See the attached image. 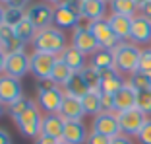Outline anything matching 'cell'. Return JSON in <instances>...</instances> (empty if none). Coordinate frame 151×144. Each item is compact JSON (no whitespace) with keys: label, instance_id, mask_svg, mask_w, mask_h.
<instances>
[{"label":"cell","instance_id":"obj_25","mask_svg":"<svg viewBox=\"0 0 151 144\" xmlns=\"http://www.w3.org/2000/svg\"><path fill=\"white\" fill-rule=\"evenodd\" d=\"M72 74L74 72L68 68V64L62 60V57L58 55L56 57V63H54V68H52V72H50V82L52 84H56V86H60V88H64L66 86V82L72 78Z\"/></svg>","mask_w":151,"mask_h":144},{"label":"cell","instance_id":"obj_35","mask_svg":"<svg viewBox=\"0 0 151 144\" xmlns=\"http://www.w3.org/2000/svg\"><path fill=\"white\" fill-rule=\"evenodd\" d=\"M138 70H142V72H151V47H145V49H142Z\"/></svg>","mask_w":151,"mask_h":144},{"label":"cell","instance_id":"obj_50","mask_svg":"<svg viewBox=\"0 0 151 144\" xmlns=\"http://www.w3.org/2000/svg\"><path fill=\"white\" fill-rule=\"evenodd\" d=\"M0 4H4V6H6V4H8V0H0Z\"/></svg>","mask_w":151,"mask_h":144},{"label":"cell","instance_id":"obj_28","mask_svg":"<svg viewBox=\"0 0 151 144\" xmlns=\"http://www.w3.org/2000/svg\"><path fill=\"white\" fill-rule=\"evenodd\" d=\"M81 105H83L85 115H91V117L99 115V113L103 111V107H101V92L89 90L87 94L81 97Z\"/></svg>","mask_w":151,"mask_h":144},{"label":"cell","instance_id":"obj_16","mask_svg":"<svg viewBox=\"0 0 151 144\" xmlns=\"http://www.w3.org/2000/svg\"><path fill=\"white\" fill-rule=\"evenodd\" d=\"M89 131L83 125V121H66L64 125V135H62V142L66 144H85L87 142Z\"/></svg>","mask_w":151,"mask_h":144},{"label":"cell","instance_id":"obj_10","mask_svg":"<svg viewBox=\"0 0 151 144\" xmlns=\"http://www.w3.org/2000/svg\"><path fill=\"white\" fill-rule=\"evenodd\" d=\"M56 63V55L33 51L31 53V74L39 82H50V72Z\"/></svg>","mask_w":151,"mask_h":144},{"label":"cell","instance_id":"obj_13","mask_svg":"<svg viewBox=\"0 0 151 144\" xmlns=\"http://www.w3.org/2000/svg\"><path fill=\"white\" fill-rule=\"evenodd\" d=\"M81 23V16L80 14L72 12L70 8H66L64 4H58L54 6V20H52V25L58 27L60 31L66 33L68 29H72L74 31L76 27Z\"/></svg>","mask_w":151,"mask_h":144},{"label":"cell","instance_id":"obj_47","mask_svg":"<svg viewBox=\"0 0 151 144\" xmlns=\"http://www.w3.org/2000/svg\"><path fill=\"white\" fill-rule=\"evenodd\" d=\"M0 25H4V4H0Z\"/></svg>","mask_w":151,"mask_h":144},{"label":"cell","instance_id":"obj_48","mask_svg":"<svg viewBox=\"0 0 151 144\" xmlns=\"http://www.w3.org/2000/svg\"><path fill=\"white\" fill-rule=\"evenodd\" d=\"M134 2H136V4L139 6V8H142V6H145V4H149L151 0H134Z\"/></svg>","mask_w":151,"mask_h":144},{"label":"cell","instance_id":"obj_51","mask_svg":"<svg viewBox=\"0 0 151 144\" xmlns=\"http://www.w3.org/2000/svg\"><path fill=\"white\" fill-rule=\"evenodd\" d=\"M147 76H149V82H151V72H147Z\"/></svg>","mask_w":151,"mask_h":144},{"label":"cell","instance_id":"obj_18","mask_svg":"<svg viewBox=\"0 0 151 144\" xmlns=\"http://www.w3.org/2000/svg\"><path fill=\"white\" fill-rule=\"evenodd\" d=\"M58 115H60L64 121H83L85 111H83V105H81V99L72 97V95H66Z\"/></svg>","mask_w":151,"mask_h":144},{"label":"cell","instance_id":"obj_32","mask_svg":"<svg viewBox=\"0 0 151 144\" xmlns=\"http://www.w3.org/2000/svg\"><path fill=\"white\" fill-rule=\"evenodd\" d=\"M25 20V10H18V8H8L4 6V25L16 27L18 23H22Z\"/></svg>","mask_w":151,"mask_h":144},{"label":"cell","instance_id":"obj_44","mask_svg":"<svg viewBox=\"0 0 151 144\" xmlns=\"http://www.w3.org/2000/svg\"><path fill=\"white\" fill-rule=\"evenodd\" d=\"M139 14H142L143 18H147L151 22V2L149 4H145V6H142V8H139Z\"/></svg>","mask_w":151,"mask_h":144},{"label":"cell","instance_id":"obj_39","mask_svg":"<svg viewBox=\"0 0 151 144\" xmlns=\"http://www.w3.org/2000/svg\"><path fill=\"white\" fill-rule=\"evenodd\" d=\"M62 4L66 6V8H70L72 12L80 14L81 16V8H83V0H62Z\"/></svg>","mask_w":151,"mask_h":144},{"label":"cell","instance_id":"obj_6","mask_svg":"<svg viewBox=\"0 0 151 144\" xmlns=\"http://www.w3.org/2000/svg\"><path fill=\"white\" fill-rule=\"evenodd\" d=\"M25 18L35 25L37 31H41V29H45V27L52 25L54 6L47 4V2H31L29 8L25 10Z\"/></svg>","mask_w":151,"mask_h":144},{"label":"cell","instance_id":"obj_9","mask_svg":"<svg viewBox=\"0 0 151 144\" xmlns=\"http://www.w3.org/2000/svg\"><path fill=\"white\" fill-rule=\"evenodd\" d=\"M89 29L93 33V37L97 39L99 43V49H105V51H114L116 47L122 43L118 37L114 35L112 27L109 25L107 20H99V22H89Z\"/></svg>","mask_w":151,"mask_h":144},{"label":"cell","instance_id":"obj_17","mask_svg":"<svg viewBox=\"0 0 151 144\" xmlns=\"http://www.w3.org/2000/svg\"><path fill=\"white\" fill-rule=\"evenodd\" d=\"M109 4L103 0H83V8H81V20L85 22H99V20H107Z\"/></svg>","mask_w":151,"mask_h":144},{"label":"cell","instance_id":"obj_37","mask_svg":"<svg viewBox=\"0 0 151 144\" xmlns=\"http://www.w3.org/2000/svg\"><path fill=\"white\" fill-rule=\"evenodd\" d=\"M101 107H103V111H107V113H116L114 111V95L101 92Z\"/></svg>","mask_w":151,"mask_h":144},{"label":"cell","instance_id":"obj_22","mask_svg":"<svg viewBox=\"0 0 151 144\" xmlns=\"http://www.w3.org/2000/svg\"><path fill=\"white\" fill-rule=\"evenodd\" d=\"M109 25L112 27L114 35L120 41H130V33H132V18L128 16H120V14H111L107 18Z\"/></svg>","mask_w":151,"mask_h":144},{"label":"cell","instance_id":"obj_19","mask_svg":"<svg viewBox=\"0 0 151 144\" xmlns=\"http://www.w3.org/2000/svg\"><path fill=\"white\" fill-rule=\"evenodd\" d=\"M64 121L60 115H43V123H41V132L54 140H62V135H64Z\"/></svg>","mask_w":151,"mask_h":144},{"label":"cell","instance_id":"obj_27","mask_svg":"<svg viewBox=\"0 0 151 144\" xmlns=\"http://www.w3.org/2000/svg\"><path fill=\"white\" fill-rule=\"evenodd\" d=\"M89 64L95 66L97 70H109V68H114V55L112 51H105V49H99L95 55L89 57Z\"/></svg>","mask_w":151,"mask_h":144},{"label":"cell","instance_id":"obj_46","mask_svg":"<svg viewBox=\"0 0 151 144\" xmlns=\"http://www.w3.org/2000/svg\"><path fill=\"white\" fill-rule=\"evenodd\" d=\"M41 2H47V4H50V6H58V4H62V0H41Z\"/></svg>","mask_w":151,"mask_h":144},{"label":"cell","instance_id":"obj_49","mask_svg":"<svg viewBox=\"0 0 151 144\" xmlns=\"http://www.w3.org/2000/svg\"><path fill=\"white\" fill-rule=\"evenodd\" d=\"M4 111H6V105H4V103H0V117L4 115Z\"/></svg>","mask_w":151,"mask_h":144},{"label":"cell","instance_id":"obj_8","mask_svg":"<svg viewBox=\"0 0 151 144\" xmlns=\"http://www.w3.org/2000/svg\"><path fill=\"white\" fill-rule=\"evenodd\" d=\"M118 117V125H120V132L122 135H128V136H138V132L142 131V127L145 125V121L149 117L143 115L138 107L128 109V111H120L116 113Z\"/></svg>","mask_w":151,"mask_h":144},{"label":"cell","instance_id":"obj_34","mask_svg":"<svg viewBox=\"0 0 151 144\" xmlns=\"http://www.w3.org/2000/svg\"><path fill=\"white\" fill-rule=\"evenodd\" d=\"M136 107H138L143 115L151 117V88H149V90L138 92V101H136Z\"/></svg>","mask_w":151,"mask_h":144},{"label":"cell","instance_id":"obj_14","mask_svg":"<svg viewBox=\"0 0 151 144\" xmlns=\"http://www.w3.org/2000/svg\"><path fill=\"white\" fill-rule=\"evenodd\" d=\"M130 41L134 45H149L151 43V22L143 18L142 14L132 18V33H130Z\"/></svg>","mask_w":151,"mask_h":144},{"label":"cell","instance_id":"obj_11","mask_svg":"<svg viewBox=\"0 0 151 144\" xmlns=\"http://www.w3.org/2000/svg\"><path fill=\"white\" fill-rule=\"evenodd\" d=\"M91 132H99V135H105L109 138L118 136L120 135V125H118L116 113L101 111L99 115H95L93 121H91Z\"/></svg>","mask_w":151,"mask_h":144},{"label":"cell","instance_id":"obj_52","mask_svg":"<svg viewBox=\"0 0 151 144\" xmlns=\"http://www.w3.org/2000/svg\"><path fill=\"white\" fill-rule=\"evenodd\" d=\"M103 2H107V4H109V2H111V0H103Z\"/></svg>","mask_w":151,"mask_h":144},{"label":"cell","instance_id":"obj_4","mask_svg":"<svg viewBox=\"0 0 151 144\" xmlns=\"http://www.w3.org/2000/svg\"><path fill=\"white\" fill-rule=\"evenodd\" d=\"M16 127L19 129L25 138H33L35 140L37 136L41 135V123H43V113H41L37 101H33L29 107H27L25 113H22L18 119H14Z\"/></svg>","mask_w":151,"mask_h":144},{"label":"cell","instance_id":"obj_53","mask_svg":"<svg viewBox=\"0 0 151 144\" xmlns=\"http://www.w3.org/2000/svg\"><path fill=\"white\" fill-rule=\"evenodd\" d=\"M58 144H66V142H62V140H60V142H58Z\"/></svg>","mask_w":151,"mask_h":144},{"label":"cell","instance_id":"obj_3","mask_svg":"<svg viewBox=\"0 0 151 144\" xmlns=\"http://www.w3.org/2000/svg\"><path fill=\"white\" fill-rule=\"evenodd\" d=\"M114 68L120 72V74H134L139 66V55H142V49L138 45H134L132 41H122L114 51Z\"/></svg>","mask_w":151,"mask_h":144},{"label":"cell","instance_id":"obj_29","mask_svg":"<svg viewBox=\"0 0 151 144\" xmlns=\"http://www.w3.org/2000/svg\"><path fill=\"white\" fill-rule=\"evenodd\" d=\"M16 29V35H18V39L22 41L23 45H31V41L35 39V35H37V29H35V25H33L29 20H23L22 23H18V25L14 27Z\"/></svg>","mask_w":151,"mask_h":144},{"label":"cell","instance_id":"obj_20","mask_svg":"<svg viewBox=\"0 0 151 144\" xmlns=\"http://www.w3.org/2000/svg\"><path fill=\"white\" fill-rule=\"evenodd\" d=\"M0 49L4 51L6 55H12L16 53V51H22L25 49V45H23L22 41L18 39V35H16V29L10 25H0Z\"/></svg>","mask_w":151,"mask_h":144},{"label":"cell","instance_id":"obj_43","mask_svg":"<svg viewBox=\"0 0 151 144\" xmlns=\"http://www.w3.org/2000/svg\"><path fill=\"white\" fill-rule=\"evenodd\" d=\"M0 144H14L12 142V136L6 129H0Z\"/></svg>","mask_w":151,"mask_h":144},{"label":"cell","instance_id":"obj_31","mask_svg":"<svg viewBox=\"0 0 151 144\" xmlns=\"http://www.w3.org/2000/svg\"><path fill=\"white\" fill-rule=\"evenodd\" d=\"M128 84L132 86L136 92L149 90V88H151V82H149L147 72H142V70H136L134 74H130V76H128Z\"/></svg>","mask_w":151,"mask_h":144},{"label":"cell","instance_id":"obj_45","mask_svg":"<svg viewBox=\"0 0 151 144\" xmlns=\"http://www.w3.org/2000/svg\"><path fill=\"white\" fill-rule=\"evenodd\" d=\"M6 59H8V55L0 49V74H4V70H6Z\"/></svg>","mask_w":151,"mask_h":144},{"label":"cell","instance_id":"obj_30","mask_svg":"<svg viewBox=\"0 0 151 144\" xmlns=\"http://www.w3.org/2000/svg\"><path fill=\"white\" fill-rule=\"evenodd\" d=\"M81 76H83V80H85L89 90L101 92V70H97V68L91 66V64H87V66L81 70Z\"/></svg>","mask_w":151,"mask_h":144},{"label":"cell","instance_id":"obj_1","mask_svg":"<svg viewBox=\"0 0 151 144\" xmlns=\"http://www.w3.org/2000/svg\"><path fill=\"white\" fill-rule=\"evenodd\" d=\"M31 47L33 51H41V53H50V55H62L64 51L70 47L68 43V37L64 31H60L58 27L50 25V27H45L41 31H37L35 39L31 41Z\"/></svg>","mask_w":151,"mask_h":144},{"label":"cell","instance_id":"obj_2","mask_svg":"<svg viewBox=\"0 0 151 144\" xmlns=\"http://www.w3.org/2000/svg\"><path fill=\"white\" fill-rule=\"evenodd\" d=\"M66 97L64 90L52 82H41L37 86V105L45 115H56L60 113L62 101Z\"/></svg>","mask_w":151,"mask_h":144},{"label":"cell","instance_id":"obj_12","mask_svg":"<svg viewBox=\"0 0 151 144\" xmlns=\"http://www.w3.org/2000/svg\"><path fill=\"white\" fill-rule=\"evenodd\" d=\"M19 97H23L22 80L12 78L8 74H0V103H4L8 107L14 101H18Z\"/></svg>","mask_w":151,"mask_h":144},{"label":"cell","instance_id":"obj_7","mask_svg":"<svg viewBox=\"0 0 151 144\" xmlns=\"http://www.w3.org/2000/svg\"><path fill=\"white\" fill-rule=\"evenodd\" d=\"M4 74H8L12 78H18V80L25 78L27 74H31V55L27 53L25 49L8 55Z\"/></svg>","mask_w":151,"mask_h":144},{"label":"cell","instance_id":"obj_23","mask_svg":"<svg viewBox=\"0 0 151 144\" xmlns=\"http://www.w3.org/2000/svg\"><path fill=\"white\" fill-rule=\"evenodd\" d=\"M60 57H62V60L68 64V68H70L72 72H81L85 66H87V59H85V55L81 53V51H78L76 47H72V45L68 47Z\"/></svg>","mask_w":151,"mask_h":144},{"label":"cell","instance_id":"obj_26","mask_svg":"<svg viewBox=\"0 0 151 144\" xmlns=\"http://www.w3.org/2000/svg\"><path fill=\"white\" fill-rule=\"evenodd\" d=\"M109 10H111V14H120V16H128V18H134L139 14V6L134 0H111Z\"/></svg>","mask_w":151,"mask_h":144},{"label":"cell","instance_id":"obj_41","mask_svg":"<svg viewBox=\"0 0 151 144\" xmlns=\"http://www.w3.org/2000/svg\"><path fill=\"white\" fill-rule=\"evenodd\" d=\"M111 144H134V142H132V136L122 135V132H120L118 136H114V138L111 140Z\"/></svg>","mask_w":151,"mask_h":144},{"label":"cell","instance_id":"obj_38","mask_svg":"<svg viewBox=\"0 0 151 144\" xmlns=\"http://www.w3.org/2000/svg\"><path fill=\"white\" fill-rule=\"evenodd\" d=\"M112 138H109V136L105 135H99V132H91L89 131V136H87V142L85 144H111Z\"/></svg>","mask_w":151,"mask_h":144},{"label":"cell","instance_id":"obj_5","mask_svg":"<svg viewBox=\"0 0 151 144\" xmlns=\"http://www.w3.org/2000/svg\"><path fill=\"white\" fill-rule=\"evenodd\" d=\"M70 45L76 47L78 51H81L85 57H91V55H95L99 51V43L93 37L91 29H89V22L87 23H80V25L72 31Z\"/></svg>","mask_w":151,"mask_h":144},{"label":"cell","instance_id":"obj_24","mask_svg":"<svg viewBox=\"0 0 151 144\" xmlns=\"http://www.w3.org/2000/svg\"><path fill=\"white\" fill-rule=\"evenodd\" d=\"M62 90H64V94H66V95H72V97L81 99L89 92V88H87V84H85L83 76H81V72H74L72 78L66 82V86H64Z\"/></svg>","mask_w":151,"mask_h":144},{"label":"cell","instance_id":"obj_15","mask_svg":"<svg viewBox=\"0 0 151 144\" xmlns=\"http://www.w3.org/2000/svg\"><path fill=\"white\" fill-rule=\"evenodd\" d=\"M126 82L128 80H124V74H120L116 68H109V70L101 72V92L103 94H111V95L118 94L126 86Z\"/></svg>","mask_w":151,"mask_h":144},{"label":"cell","instance_id":"obj_40","mask_svg":"<svg viewBox=\"0 0 151 144\" xmlns=\"http://www.w3.org/2000/svg\"><path fill=\"white\" fill-rule=\"evenodd\" d=\"M31 4V0H8V8H18V10H27Z\"/></svg>","mask_w":151,"mask_h":144},{"label":"cell","instance_id":"obj_42","mask_svg":"<svg viewBox=\"0 0 151 144\" xmlns=\"http://www.w3.org/2000/svg\"><path fill=\"white\" fill-rule=\"evenodd\" d=\"M58 142H60V140H54V138H50V136L43 135V132L35 138V144H58Z\"/></svg>","mask_w":151,"mask_h":144},{"label":"cell","instance_id":"obj_33","mask_svg":"<svg viewBox=\"0 0 151 144\" xmlns=\"http://www.w3.org/2000/svg\"><path fill=\"white\" fill-rule=\"evenodd\" d=\"M31 103H33V99H29V97H25V95H23V97H19L18 101H14L12 105H8V107H6V113H8L12 119H18L22 113L27 111V107H29Z\"/></svg>","mask_w":151,"mask_h":144},{"label":"cell","instance_id":"obj_36","mask_svg":"<svg viewBox=\"0 0 151 144\" xmlns=\"http://www.w3.org/2000/svg\"><path fill=\"white\" fill-rule=\"evenodd\" d=\"M138 142L139 144H151V117L145 121V125L142 127V131L138 132Z\"/></svg>","mask_w":151,"mask_h":144},{"label":"cell","instance_id":"obj_21","mask_svg":"<svg viewBox=\"0 0 151 144\" xmlns=\"http://www.w3.org/2000/svg\"><path fill=\"white\" fill-rule=\"evenodd\" d=\"M136 101H138V92L126 82L124 88H122L118 94H114V111L120 113V111L134 109V107H136Z\"/></svg>","mask_w":151,"mask_h":144}]
</instances>
